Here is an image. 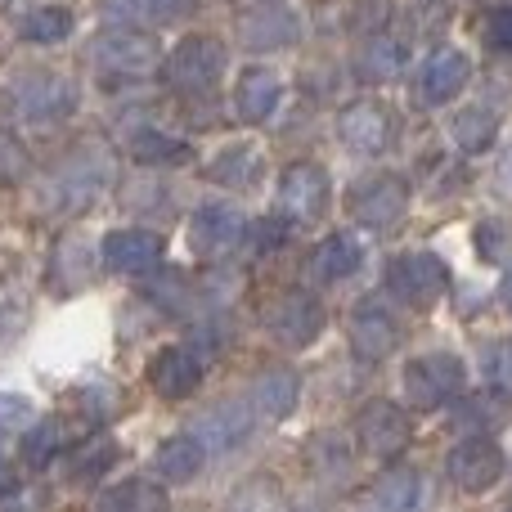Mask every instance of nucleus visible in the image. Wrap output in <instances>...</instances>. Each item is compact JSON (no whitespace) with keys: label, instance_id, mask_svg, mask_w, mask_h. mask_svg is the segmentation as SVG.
<instances>
[{"label":"nucleus","instance_id":"obj_44","mask_svg":"<svg viewBox=\"0 0 512 512\" xmlns=\"http://www.w3.org/2000/svg\"><path fill=\"white\" fill-rule=\"evenodd\" d=\"M504 180H508V185H512V158L504 162Z\"/></svg>","mask_w":512,"mask_h":512},{"label":"nucleus","instance_id":"obj_42","mask_svg":"<svg viewBox=\"0 0 512 512\" xmlns=\"http://www.w3.org/2000/svg\"><path fill=\"white\" fill-rule=\"evenodd\" d=\"M14 486H18V477H14V468H9V459L0 454V499L14 495Z\"/></svg>","mask_w":512,"mask_h":512},{"label":"nucleus","instance_id":"obj_17","mask_svg":"<svg viewBox=\"0 0 512 512\" xmlns=\"http://www.w3.org/2000/svg\"><path fill=\"white\" fill-rule=\"evenodd\" d=\"M203 373H207V364L198 360L189 346H162L149 360L144 378H149V387L158 391L162 400H185L203 387Z\"/></svg>","mask_w":512,"mask_h":512},{"label":"nucleus","instance_id":"obj_3","mask_svg":"<svg viewBox=\"0 0 512 512\" xmlns=\"http://www.w3.org/2000/svg\"><path fill=\"white\" fill-rule=\"evenodd\" d=\"M405 400L427 414V409H441V405H454L468 387V369L454 351H427V355H414L405 364Z\"/></svg>","mask_w":512,"mask_h":512},{"label":"nucleus","instance_id":"obj_22","mask_svg":"<svg viewBox=\"0 0 512 512\" xmlns=\"http://www.w3.org/2000/svg\"><path fill=\"white\" fill-rule=\"evenodd\" d=\"M203 463H207V445L198 441L194 432L167 436V441L158 445V454H153V472H158L167 486H185V481H194L198 472H203Z\"/></svg>","mask_w":512,"mask_h":512},{"label":"nucleus","instance_id":"obj_19","mask_svg":"<svg viewBox=\"0 0 512 512\" xmlns=\"http://www.w3.org/2000/svg\"><path fill=\"white\" fill-rule=\"evenodd\" d=\"M301 400V378L292 369H283V364H274V369H261L252 378L248 387V405L256 418H265V423H283V418L297 409Z\"/></svg>","mask_w":512,"mask_h":512},{"label":"nucleus","instance_id":"obj_20","mask_svg":"<svg viewBox=\"0 0 512 512\" xmlns=\"http://www.w3.org/2000/svg\"><path fill=\"white\" fill-rule=\"evenodd\" d=\"M252 418L256 414H252L248 400H221V405H212L203 418H198L194 436L207 445V454H225L252 436Z\"/></svg>","mask_w":512,"mask_h":512},{"label":"nucleus","instance_id":"obj_38","mask_svg":"<svg viewBox=\"0 0 512 512\" xmlns=\"http://www.w3.org/2000/svg\"><path fill=\"white\" fill-rule=\"evenodd\" d=\"M481 36H486V50L490 54H504L512 59V5H495L481 23Z\"/></svg>","mask_w":512,"mask_h":512},{"label":"nucleus","instance_id":"obj_27","mask_svg":"<svg viewBox=\"0 0 512 512\" xmlns=\"http://www.w3.org/2000/svg\"><path fill=\"white\" fill-rule=\"evenodd\" d=\"M508 418V396H459V405H454L450 414V427H459V432H472V436H490L499 432Z\"/></svg>","mask_w":512,"mask_h":512},{"label":"nucleus","instance_id":"obj_34","mask_svg":"<svg viewBox=\"0 0 512 512\" xmlns=\"http://www.w3.org/2000/svg\"><path fill=\"white\" fill-rule=\"evenodd\" d=\"M400 63H405V50H400L391 36H382V41H369V50L360 54V68L369 81H387L400 72Z\"/></svg>","mask_w":512,"mask_h":512},{"label":"nucleus","instance_id":"obj_35","mask_svg":"<svg viewBox=\"0 0 512 512\" xmlns=\"http://www.w3.org/2000/svg\"><path fill=\"white\" fill-rule=\"evenodd\" d=\"M265 27L256 32V27H248V41L256 45V50H270V45H292L297 41V23H292V14H283V9H261Z\"/></svg>","mask_w":512,"mask_h":512},{"label":"nucleus","instance_id":"obj_13","mask_svg":"<svg viewBox=\"0 0 512 512\" xmlns=\"http://www.w3.org/2000/svg\"><path fill=\"white\" fill-rule=\"evenodd\" d=\"M504 472H508V454L490 436H468V441H459L450 450V481L463 495H486L490 486H499Z\"/></svg>","mask_w":512,"mask_h":512},{"label":"nucleus","instance_id":"obj_4","mask_svg":"<svg viewBox=\"0 0 512 512\" xmlns=\"http://www.w3.org/2000/svg\"><path fill=\"white\" fill-rule=\"evenodd\" d=\"M225 63H230V54H225L221 36L189 32L185 41H180L176 50L167 54V63H162V77H167V86L180 90V95H207V90H212L216 81L225 77Z\"/></svg>","mask_w":512,"mask_h":512},{"label":"nucleus","instance_id":"obj_31","mask_svg":"<svg viewBox=\"0 0 512 512\" xmlns=\"http://www.w3.org/2000/svg\"><path fill=\"white\" fill-rule=\"evenodd\" d=\"M63 445H68V436L59 423H32L23 432V463L27 468H50L63 454Z\"/></svg>","mask_w":512,"mask_h":512},{"label":"nucleus","instance_id":"obj_9","mask_svg":"<svg viewBox=\"0 0 512 512\" xmlns=\"http://www.w3.org/2000/svg\"><path fill=\"white\" fill-rule=\"evenodd\" d=\"M355 441L369 459H396L414 441V423L396 400H364L355 409Z\"/></svg>","mask_w":512,"mask_h":512},{"label":"nucleus","instance_id":"obj_24","mask_svg":"<svg viewBox=\"0 0 512 512\" xmlns=\"http://www.w3.org/2000/svg\"><path fill=\"white\" fill-rule=\"evenodd\" d=\"M427 504V481L414 468H391L373 486V508L378 512H418Z\"/></svg>","mask_w":512,"mask_h":512},{"label":"nucleus","instance_id":"obj_8","mask_svg":"<svg viewBox=\"0 0 512 512\" xmlns=\"http://www.w3.org/2000/svg\"><path fill=\"white\" fill-rule=\"evenodd\" d=\"M346 207H351V216L364 230H391L409 212V180L396 176V171H373V176L351 185Z\"/></svg>","mask_w":512,"mask_h":512},{"label":"nucleus","instance_id":"obj_7","mask_svg":"<svg viewBox=\"0 0 512 512\" xmlns=\"http://www.w3.org/2000/svg\"><path fill=\"white\" fill-rule=\"evenodd\" d=\"M400 117L387 99H351V104L337 113V140L346 144L360 158H378L396 144Z\"/></svg>","mask_w":512,"mask_h":512},{"label":"nucleus","instance_id":"obj_37","mask_svg":"<svg viewBox=\"0 0 512 512\" xmlns=\"http://www.w3.org/2000/svg\"><path fill=\"white\" fill-rule=\"evenodd\" d=\"M36 409L27 396H14V391H0V441H9V436H23L27 427H32Z\"/></svg>","mask_w":512,"mask_h":512},{"label":"nucleus","instance_id":"obj_10","mask_svg":"<svg viewBox=\"0 0 512 512\" xmlns=\"http://www.w3.org/2000/svg\"><path fill=\"white\" fill-rule=\"evenodd\" d=\"M328 203H333V180L319 162H292L279 176V212L297 225L324 221Z\"/></svg>","mask_w":512,"mask_h":512},{"label":"nucleus","instance_id":"obj_12","mask_svg":"<svg viewBox=\"0 0 512 512\" xmlns=\"http://www.w3.org/2000/svg\"><path fill=\"white\" fill-rule=\"evenodd\" d=\"M265 333L274 337L279 346H310L319 333H324V306L310 297L306 288H288L270 301L265 310Z\"/></svg>","mask_w":512,"mask_h":512},{"label":"nucleus","instance_id":"obj_45","mask_svg":"<svg viewBox=\"0 0 512 512\" xmlns=\"http://www.w3.org/2000/svg\"><path fill=\"white\" fill-rule=\"evenodd\" d=\"M265 5H274V0H265Z\"/></svg>","mask_w":512,"mask_h":512},{"label":"nucleus","instance_id":"obj_2","mask_svg":"<svg viewBox=\"0 0 512 512\" xmlns=\"http://www.w3.org/2000/svg\"><path fill=\"white\" fill-rule=\"evenodd\" d=\"M90 68L108 81H140L158 68V41L144 27H108L90 41Z\"/></svg>","mask_w":512,"mask_h":512},{"label":"nucleus","instance_id":"obj_29","mask_svg":"<svg viewBox=\"0 0 512 512\" xmlns=\"http://www.w3.org/2000/svg\"><path fill=\"white\" fill-rule=\"evenodd\" d=\"M95 512H167V495L149 481H126V486H113L108 495H99Z\"/></svg>","mask_w":512,"mask_h":512},{"label":"nucleus","instance_id":"obj_30","mask_svg":"<svg viewBox=\"0 0 512 512\" xmlns=\"http://www.w3.org/2000/svg\"><path fill=\"white\" fill-rule=\"evenodd\" d=\"M113 463H117V445L108 441V436H99V441H86L81 450L68 454V477L77 481V486H90V481L104 477Z\"/></svg>","mask_w":512,"mask_h":512},{"label":"nucleus","instance_id":"obj_21","mask_svg":"<svg viewBox=\"0 0 512 512\" xmlns=\"http://www.w3.org/2000/svg\"><path fill=\"white\" fill-rule=\"evenodd\" d=\"M364 265V243L355 234L337 230L310 252V279L315 283H342Z\"/></svg>","mask_w":512,"mask_h":512},{"label":"nucleus","instance_id":"obj_26","mask_svg":"<svg viewBox=\"0 0 512 512\" xmlns=\"http://www.w3.org/2000/svg\"><path fill=\"white\" fill-rule=\"evenodd\" d=\"M495 135H499V113L490 104H463L459 113L450 117V140L459 144L463 153H486L490 144H495Z\"/></svg>","mask_w":512,"mask_h":512},{"label":"nucleus","instance_id":"obj_23","mask_svg":"<svg viewBox=\"0 0 512 512\" xmlns=\"http://www.w3.org/2000/svg\"><path fill=\"white\" fill-rule=\"evenodd\" d=\"M265 162H261V149L256 144H225L212 162H207V180L212 185H225V189H252L261 180Z\"/></svg>","mask_w":512,"mask_h":512},{"label":"nucleus","instance_id":"obj_25","mask_svg":"<svg viewBox=\"0 0 512 512\" xmlns=\"http://www.w3.org/2000/svg\"><path fill=\"white\" fill-rule=\"evenodd\" d=\"M126 149H131V158L144 162V167H185V162L194 158V144H189V140H176V135L153 131V126L131 131Z\"/></svg>","mask_w":512,"mask_h":512},{"label":"nucleus","instance_id":"obj_41","mask_svg":"<svg viewBox=\"0 0 512 512\" xmlns=\"http://www.w3.org/2000/svg\"><path fill=\"white\" fill-rule=\"evenodd\" d=\"M477 252L481 256H499V252H504V221H481L477 225Z\"/></svg>","mask_w":512,"mask_h":512},{"label":"nucleus","instance_id":"obj_43","mask_svg":"<svg viewBox=\"0 0 512 512\" xmlns=\"http://www.w3.org/2000/svg\"><path fill=\"white\" fill-rule=\"evenodd\" d=\"M499 301H504V310H508V315H512V265H508L504 283H499Z\"/></svg>","mask_w":512,"mask_h":512},{"label":"nucleus","instance_id":"obj_11","mask_svg":"<svg viewBox=\"0 0 512 512\" xmlns=\"http://www.w3.org/2000/svg\"><path fill=\"white\" fill-rule=\"evenodd\" d=\"M472 81V59L459 45H436L414 72V104L441 108Z\"/></svg>","mask_w":512,"mask_h":512},{"label":"nucleus","instance_id":"obj_15","mask_svg":"<svg viewBox=\"0 0 512 512\" xmlns=\"http://www.w3.org/2000/svg\"><path fill=\"white\" fill-rule=\"evenodd\" d=\"M162 252H167V243H162V234L153 230H108L104 243H99V256H104V265L113 274H131V279H140V274H153L162 265Z\"/></svg>","mask_w":512,"mask_h":512},{"label":"nucleus","instance_id":"obj_14","mask_svg":"<svg viewBox=\"0 0 512 512\" xmlns=\"http://www.w3.org/2000/svg\"><path fill=\"white\" fill-rule=\"evenodd\" d=\"M243 234H248V221L230 203H203L189 216V248L203 256V261L234 252L243 243Z\"/></svg>","mask_w":512,"mask_h":512},{"label":"nucleus","instance_id":"obj_39","mask_svg":"<svg viewBox=\"0 0 512 512\" xmlns=\"http://www.w3.org/2000/svg\"><path fill=\"white\" fill-rule=\"evenodd\" d=\"M274 495H279V490H274L270 481H248L243 490H234L230 512H274Z\"/></svg>","mask_w":512,"mask_h":512},{"label":"nucleus","instance_id":"obj_1","mask_svg":"<svg viewBox=\"0 0 512 512\" xmlns=\"http://www.w3.org/2000/svg\"><path fill=\"white\" fill-rule=\"evenodd\" d=\"M77 86L54 68H23L5 81V113L27 126H50L72 117Z\"/></svg>","mask_w":512,"mask_h":512},{"label":"nucleus","instance_id":"obj_18","mask_svg":"<svg viewBox=\"0 0 512 512\" xmlns=\"http://www.w3.org/2000/svg\"><path fill=\"white\" fill-rule=\"evenodd\" d=\"M279 99H283V77L274 68H265V63L243 68L239 81H234V117L248 126H261L279 108Z\"/></svg>","mask_w":512,"mask_h":512},{"label":"nucleus","instance_id":"obj_5","mask_svg":"<svg viewBox=\"0 0 512 512\" xmlns=\"http://www.w3.org/2000/svg\"><path fill=\"white\" fill-rule=\"evenodd\" d=\"M108 180H113V162H108L104 144H86V149L72 153L63 167H54V180L45 194H50V203L59 207V212H81V207H90L104 194Z\"/></svg>","mask_w":512,"mask_h":512},{"label":"nucleus","instance_id":"obj_32","mask_svg":"<svg viewBox=\"0 0 512 512\" xmlns=\"http://www.w3.org/2000/svg\"><path fill=\"white\" fill-rule=\"evenodd\" d=\"M481 378H486V391L512 396V337H490L481 346Z\"/></svg>","mask_w":512,"mask_h":512},{"label":"nucleus","instance_id":"obj_36","mask_svg":"<svg viewBox=\"0 0 512 512\" xmlns=\"http://www.w3.org/2000/svg\"><path fill=\"white\" fill-rule=\"evenodd\" d=\"M77 405L86 409V418H95V423H104L108 414L117 409V387L108 378H90L77 387Z\"/></svg>","mask_w":512,"mask_h":512},{"label":"nucleus","instance_id":"obj_6","mask_svg":"<svg viewBox=\"0 0 512 512\" xmlns=\"http://www.w3.org/2000/svg\"><path fill=\"white\" fill-rule=\"evenodd\" d=\"M387 292L409 310H432L450 292V270L436 252H400L387 261Z\"/></svg>","mask_w":512,"mask_h":512},{"label":"nucleus","instance_id":"obj_16","mask_svg":"<svg viewBox=\"0 0 512 512\" xmlns=\"http://www.w3.org/2000/svg\"><path fill=\"white\" fill-rule=\"evenodd\" d=\"M346 333H351V351L360 355V360H387V355L400 346L396 315H391V310L382 306L378 297H364L360 306L351 310V324H346Z\"/></svg>","mask_w":512,"mask_h":512},{"label":"nucleus","instance_id":"obj_33","mask_svg":"<svg viewBox=\"0 0 512 512\" xmlns=\"http://www.w3.org/2000/svg\"><path fill=\"white\" fill-rule=\"evenodd\" d=\"M194 0H113L117 14L126 18H144V23H176L189 14Z\"/></svg>","mask_w":512,"mask_h":512},{"label":"nucleus","instance_id":"obj_28","mask_svg":"<svg viewBox=\"0 0 512 512\" xmlns=\"http://www.w3.org/2000/svg\"><path fill=\"white\" fill-rule=\"evenodd\" d=\"M72 23H77V18H72L68 5H32L18 14V36L32 45H54L72 32Z\"/></svg>","mask_w":512,"mask_h":512},{"label":"nucleus","instance_id":"obj_40","mask_svg":"<svg viewBox=\"0 0 512 512\" xmlns=\"http://www.w3.org/2000/svg\"><path fill=\"white\" fill-rule=\"evenodd\" d=\"M23 171H27V153H23V144H18L14 135H0V185L18 180Z\"/></svg>","mask_w":512,"mask_h":512}]
</instances>
